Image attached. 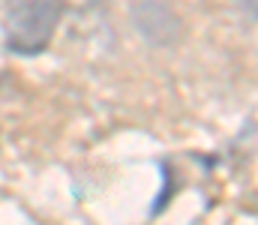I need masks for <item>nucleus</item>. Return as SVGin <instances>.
<instances>
[{
    "label": "nucleus",
    "mask_w": 258,
    "mask_h": 225,
    "mask_svg": "<svg viewBox=\"0 0 258 225\" xmlns=\"http://www.w3.org/2000/svg\"><path fill=\"white\" fill-rule=\"evenodd\" d=\"M63 12V0H9L6 9V48L33 57L48 48L57 21Z\"/></svg>",
    "instance_id": "obj_1"
}]
</instances>
